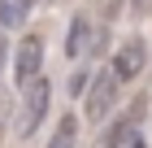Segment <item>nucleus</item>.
Listing matches in <instances>:
<instances>
[{
  "label": "nucleus",
  "instance_id": "obj_1",
  "mask_svg": "<svg viewBox=\"0 0 152 148\" xmlns=\"http://www.w3.org/2000/svg\"><path fill=\"white\" fill-rule=\"evenodd\" d=\"M48 100H52V83L48 79H35V83H26L22 87V105H18V139H31L35 135V126L44 122L48 113Z\"/></svg>",
  "mask_w": 152,
  "mask_h": 148
},
{
  "label": "nucleus",
  "instance_id": "obj_2",
  "mask_svg": "<svg viewBox=\"0 0 152 148\" xmlns=\"http://www.w3.org/2000/svg\"><path fill=\"white\" fill-rule=\"evenodd\" d=\"M117 74L113 70H100L91 79V87H87V96H83V113H87V122H104L109 109L117 105Z\"/></svg>",
  "mask_w": 152,
  "mask_h": 148
},
{
  "label": "nucleus",
  "instance_id": "obj_3",
  "mask_svg": "<svg viewBox=\"0 0 152 148\" xmlns=\"http://www.w3.org/2000/svg\"><path fill=\"white\" fill-rule=\"evenodd\" d=\"M39 70H44V39H39V35H26L22 44H18V52H13V74H18V87L35 83Z\"/></svg>",
  "mask_w": 152,
  "mask_h": 148
},
{
  "label": "nucleus",
  "instance_id": "obj_4",
  "mask_svg": "<svg viewBox=\"0 0 152 148\" xmlns=\"http://www.w3.org/2000/svg\"><path fill=\"white\" fill-rule=\"evenodd\" d=\"M96 48H100V31L91 26V18L87 13H78L70 22V39H65V57L70 61H83V57H91Z\"/></svg>",
  "mask_w": 152,
  "mask_h": 148
},
{
  "label": "nucleus",
  "instance_id": "obj_5",
  "mask_svg": "<svg viewBox=\"0 0 152 148\" xmlns=\"http://www.w3.org/2000/svg\"><path fill=\"white\" fill-rule=\"evenodd\" d=\"M143 66H148V44H143V39H126V44L117 48V57H113V74H117L122 83L139 79Z\"/></svg>",
  "mask_w": 152,
  "mask_h": 148
},
{
  "label": "nucleus",
  "instance_id": "obj_6",
  "mask_svg": "<svg viewBox=\"0 0 152 148\" xmlns=\"http://www.w3.org/2000/svg\"><path fill=\"white\" fill-rule=\"evenodd\" d=\"M31 9H35V0H0V31H18V26H26Z\"/></svg>",
  "mask_w": 152,
  "mask_h": 148
},
{
  "label": "nucleus",
  "instance_id": "obj_7",
  "mask_svg": "<svg viewBox=\"0 0 152 148\" xmlns=\"http://www.w3.org/2000/svg\"><path fill=\"white\" fill-rule=\"evenodd\" d=\"M74 144H78V118L65 113V118H61V126H57V135L48 139V148H74Z\"/></svg>",
  "mask_w": 152,
  "mask_h": 148
},
{
  "label": "nucleus",
  "instance_id": "obj_8",
  "mask_svg": "<svg viewBox=\"0 0 152 148\" xmlns=\"http://www.w3.org/2000/svg\"><path fill=\"white\" fill-rule=\"evenodd\" d=\"M130 9H135V13H148V9H152V0H135Z\"/></svg>",
  "mask_w": 152,
  "mask_h": 148
},
{
  "label": "nucleus",
  "instance_id": "obj_9",
  "mask_svg": "<svg viewBox=\"0 0 152 148\" xmlns=\"http://www.w3.org/2000/svg\"><path fill=\"white\" fill-rule=\"evenodd\" d=\"M0 70H4V39H0Z\"/></svg>",
  "mask_w": 152,
  "mask_h": 148
}]
</instances>
